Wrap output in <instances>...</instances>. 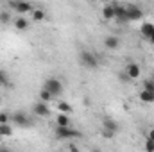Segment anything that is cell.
<instances>
[{"mask_svg":"<svg viewBox=\"0 0 154 152\" xmlns=\"http://www.w3.org/2000/svg\"><path fill=\"white\" fill-rule=\"evenodd\" d=\"M79 61H81L82 66H86V68H90V70H95V68L99 66V59H97V56H95L93 52H90V50H81V54H79Z\"/></svg>","mask_w":154,"mask_h":152,"instance_id":"cell-1","label":"cell"},{"mask_svg":"<svg viewBox=\"0 0 154 152\" xmlns=\"http://www.w3.org/2000/svg\"><path fill=\"white\" fill-rule=\"evenodd\" d=\"M43 90H47L52 97H59L63 93V82L59 79H56V77H50V79H47L43 82Z\"/></svg>","mask_w":154,"mask_h":152,"instance_id":"cell-2","label":"cell"},{"mask_svg":"<svg viewBox=\"0 0 154 152\" xmlns=\"http://www.w3.org/2000/svg\"><path fill=\"white\" fill-rule=\"evenodd\" d=\"M54 136L56 140H75V138H81V132L70 127H56Z\"/></svg>","mask_w":154,"mask_h":152,"instance_id":"cell-3","label":"cell"},{"mask_svg":"<svg viewBox=\"0 0 154 152\" xmlns=\"http://www.w3.org/2000/svg\"><path fill=\"white\" fill-rule=\"evenodd\" d=\"M124 5H125V18H127V22L140 20L143 16V11L138 5H133V4H124Z\"/></svg>","mask_w":154,"mask_h":152,"instance_id":"cell-4","label":"cell"},{"mask_svg":"<svg viewBox=\"0 0 154 152\" xmlns=\"http://www.w3.org/2000/svg\"><path fill=\"white\" fill-rule=\"evenodd\" d=\"M13 122L20 127H31L32 125V120L29 118V114L23 113V111H18V113L13 114Z\"/></svg>","mask_w":154,"mask_h":152,"instance_id":"cell-5","label":"cell"},{"mask_svg":"<svg viewBox=\"0 0 154 152\" xmlns=\"http://www.w3.org/2000/svg\"><path fill=\"white\" fill-rule=\"evenodd\" d=\"M9 7L14 9L18 14H23V13H32V5L27 4V2H9Z\"/></svg>","mask_w":154,"mask_h":152,"instance_id":"cell-6","label":"cell"},{"mask_svg":"<svg viewBox=\"0 0 154 152\" xmlns=\"http://www.w3.org/2000/svg\"><path fill=\"white\" fill-rule=\"evenodd\" d=\"M32 113L38 114V116H41V118H48L50 116V108L47 106V104H43V102H36L34 106H32Z\"/></svg>","mask_w":154,"mask_h":152,"instance_id":"cell-7","label":"cell"},{"mask_svg":"<svg viewBox=\"0 0 154 152\" xmlns=\"http://www.w3.org/2000/svg\"><path fill=\"white\" fill-rule=\"evenodd\" d=\"M102 125H104V129H106V131H109V132H113V134H116V132L120 131L118 122L113 120V118H109V116H104V118H102Z\"/></svg>","mask_w":154,"mask_h":152,"instance_id":"cell-8","label":"cell"},{"mask_svg":"<svg viewBox=\"0 0 154 152\" xmlns=\"http://www.w3.org/2000/svg\"><path fill=\"white\" fill-rule=\"evenodd\" d=\"M124 72L127 74V77H129L131 81L138 79V77H140V74H142V72H140V66H138L136 63H129V65L125 66V70H124Z\"/></svg>","mask_w":154,"mask_h":152,"instance_id":"cell-9","label":"cell"},{"mask_svg":"<svg viewBox=\"0 0 154 152\" xmlns=\"http://www.w3.org/2000/svg\"><path fill=\"white\" fill-rule=\"evenodd\" d=\"M104 45H106V48H109V50H115L120 47V38L118 36H106L104 39Z\"/></svg>","mask_w":154,"mask_h":152,"instance_id":"cell-10","label":"cell"},{"mask_svg":"<svg viewBox=\"0 0 154 152\" xmlns=\"http://www.w3.org/2000/svg\"><path fill=\"white\" fill-rule=\"evenodd\" d=\"M140 32H142V36L145 39H149L151 36H152V32H154V23H149V22H145L142 27H140Z\"/></svg>","mask_w":154,"mask_h":152,"instance_id":"cell-11","label":"cell"},{"mask_svg":"<svg viewBox=\"0 0 154 152\" xmlns=\"http://www.w3.org/2000/svg\"><path fill=\"white\" fill-rule=\"evenodd\" d=\"M102 16L106 20H113L115 18V5L113 4H106L104 9H102Z\"/></svg>","mask_w":154,"mask_h":152,"instance_id":"cell-12","label":"cell"},{"mask_svg":"<svg viewBox=\"0 0 154 152\" xmlns=\"http://www.w3.org/2000/svg\"><path fill=\"white\" fill-rule=\"evenodd\" d=\"M56 125L57 127H70V118H68V114H57V118H56Z\"/></svg>","mask_w":154,"mask_h":152,"instance_id":"cell-13","label":"cell"},{"mask_svg":"<svg viewBox=\"0 0 154 152\" xmlns=\"http://www.w3.org/2000/svg\"><path fill=\"white\" fill-rule=\"evenodd\" d=\"M14 27L20 29V31H27V29H29V22H27L23 16H18V18L14 20Z\"/></svg>","mask_w":154,"mask_h":152,"instance_id":"cell-14","label":"cell"},{"mask_svg":"<svg viewBox=\"0 0 154 152\" xmlns=\"http://www.w3.org/2000/svg\"><path fill=\"white\" fill-rule=\"evenodd\" d=\"M57 109H59V113H63V114H68V113L74 111L72 106H70L68 102H65V100H59V102H57Z\"/></svg>","mask_w":154,"mask_h":152,"instance_id":"cell-15","label":"cell"},{"mask_svg":"<svg viewBox=\"0 0 154 152\" xmlns=\"http://www.w3.org/2000/svg\"><path fill=\"white\" fill-rule=\"evenodd\" d=\"M140 100L145 102V104H152L154 102V93H149V91L142 90V91H140Z\"/></svg>","mask_w":154,"mask_h":152,"instance_id":"cell-16","label":"cell"},{"mask_svg":"<svg viewBox=\"0 0 154 152\" xmlns=\"http://www.w3.org/2000/svg\"><path fill=\"white\" fill-rule=\"evenodd\" d=\"M13 134V127L9 123H0V136H11Z\"/></svg>","mask_w":154,"mask_h":152,"instance_id":"cell-17","label":"cell"},{"mask_svg":"<svg viewBox=\"0 0 154 152\" xmlns=\"http://www.w3.org/2000/svg\"><path fill=\"white\" fill-rule=\"evenodd\" d=\"M52 99H54V97H52V95H50V93H48L47 90H41V91H39V102L47 104V102H50Z\"/></svg>","mask_w":154,"mask_h":152,"instance_id":"cell-18","label":"cell"},{"mask_svg":"<svg viewBox=\"0 0 154 152\" xmlns=\"http://www.w3.org/2000/svg\"><path fill=\"white\" fill-rule=\"evenodd\" d=\"M45 11L43 9H32V18L36 20V22H41V20H45Z\"/></svg>","mask_w":154,"mask_h":152,"instance_id":"cell-19","label":"cell"},{"mask_svg":"<svg viewBox=\"0 0 154 152\" xmlns=\"http://www.w3.org/2000/svg\"><path fill=\"white\" fill-rule=\"evenodd\" d=\"M143 90H145V91H149V93H154V81L145 79V81H143Z\"/></svg>","mask_w":154,"mask_h":152,"instance_id":"cell-20","label":"cell"},{"mask_svg":"<svg viewBox=\"0 0 154 152\" xmlns=\"http://www.w3.org/2000/svg\"><path fill=\"white\" fill-rule=\"evenodd\" d=\"M0 84L2 86H11V81H9V77L4 70H0Z\"/></svg>","mask_w":154,"mask_h":152,"instance_id":"cell-21","label":"cell"},{"mask_svg":"<svg viewBox=\"0 0 154 152\" xmlns=\"http://www.w3.org/2000/svg\"><path fill=\"white\" fill-rule=\"evenodd\" d=\"M11 120H13V114L5 113V111H2V113H0V123H9Z\"/></svg>","mask_w":154,"mask_h":152,"instance_id":"cell-22","label":"cell"},{"mask_svg":"<svg viewBox=\"0 0 154 152\" xmlns=\"http://www.w3.org/2000/svg\"><path fill=\"white\" fill-rule=\"evenodd\" d=\"M143 147H145V152H154V141L147 138V140H145V145H143Z\"/></svg>","mask_w":154,"mask_h":152,"instance_id":"cell-23","label":"cell"},{"mask_svg":"<svg viewBox=\"0 0 154 152\" xmlns=\"http://www.w3.org/2000/svg\"><path fill=\"white\" fill-rule=\"evenodd\" d=\"M9 20H11V16H9V13H0V22L2 23H9Z\"/></svg>","mask_w":154,"mask_h":152,"instance_id":"cell-24","label":"cell"},{"mask_svg":"<svg viewBox=\"0 0 154 152\" xmlns=\"http://www.w3.org/2000/svg\"><path fill=\"white\" fill-rule=\"evenodd\" d=\"M118 81H120V82H124V84H125V82H129V81H131V79H129V77H127V74H125V72H120V74H118Z\"/></svg>","mask_w":154,"mask_h":152,"instance_id":"cell-25","label":"cell"},{"mask_svg":"<svg viewBox=\"0 0 154 152\" xmlns=\"http://www.w3.org/2000/svg\"><path fill=\"white\" fill-rule=\"evenodd\" d=\"M115 134L113 132H109V131H106V129H102V138H106V140H111Z\"/></svg>","mask_w":154,"mask_h":152,"instance_id":"cell-26","label":"cell"},{"mask_svg":"<svg viewBox=\"0 0 154 152\" xmlns=\"http://www.w3.org/2000/svg\"><path fill=\"white\" fill-rule=\"evenodd\" d=\"M68 149H70V152H81L79 149H77V145H74V143H70V145H68Z\"/></svg>","mask_w":154,"mask_h":152,"instance_id":"cell-27","label":"cell"},{"mask_svg":"<svg viewBox=\"0 0 154 152\" xmlns=\"http://www.w3.org/2000/svg\"><path fill=\"white\" fill-rule=\"evenodd\" d=\"M147 138H149V140H152V141H154V129H151V131H149V136H147Z\"/></svg>","mask_w":154,"mask_h":152,"instance_id":"cell-28","label":"cell"},{"mask_svg":"<svg viewBox=\"0 0 154 152\" xmlns=\"http://www.w3.org/2000/svg\"><path fill=\"white\" fill-rule=\"evenodd\" d=\"M149 41H151V43H152V45H154V32H152V36L149 38Z\"/></svg>","mask_w":154,"mask_h":152,"instance_id":"cell-29","label":"cell"},{"mask_svg":"<svg viewBox=\"0 0 154 152\" xmlns=\"http://www.w3.org/2000/svg\"><path fill=\"white\" fill-rule=\"evenodd\" d=\"M91 152H102L100 149H91Z\"/></svg>","mask_w":154,"mask_h":152,"instance_id":"cell-30","label":"cell"},{"mask_svg":"<svg viewBox=\"0 0 154 152\" xmlns=\"http://www.w3.org/2000/svg\"><path fill=\"white\" fill-rule=\"evenodd\" d=\"M0 152H9L7 149H0Z\"/></svg>","mask_w":154,"mask_h":152,"instance_id":"cell-31","label":"cell"},{"mask_svg":"<svg viewBox=\"0 0 154 152\" xmlns=\"http://www.w3.org/2000/svg\"><path fill=\"white\" fill-rule=\"evenodd\" d=\"M151 81H154V74H152V77H151Z\"/></svg>","mask_w":154,"mask_h":152,"instance_id":"cell-32","label":"cell"}]
</instances>
